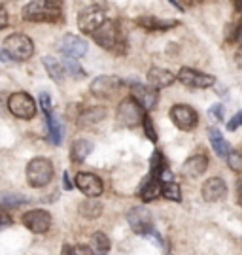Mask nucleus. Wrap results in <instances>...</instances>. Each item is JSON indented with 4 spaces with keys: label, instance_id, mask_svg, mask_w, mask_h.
Masks as SVG:
<instances>
[{
    "label": "nucleus",
    "instance_id": "nucleus-19",
    "mask_svg": "<svg viewBox=\"0 0 242 255\" xmlns=\"http://www.w3.org/2000/svg\"><path fill=\"white\" fill-rule=\"evenodd\" d=\"M161 195V182L155 178V176H150L146 178L142 189H140V197H142L144 202H150L153 199H157Z\"/></svg>",
    "mask_w": 242,
    "mask_h": 255
},
{
    "label": "nucleus",
    "instance_id": "nucleus-4",
    "mask_svg": "<svg viewBox=\"0 0 242 255\" xmlns=\"http://www.w3.org/2000/svg\"><path fill=\"white\" fill-rule=\"evenodd\" d=\"M117 121L123 125V127L133 128L136 125H140L144 121V110L140 108V104L135 99H123L119 108H117Z\"/></svg>",
    "mask_w": 242,
    "mask_h": 255
},
{
    "label": "nucleus",
    "instance_id": "nucleus-16",
    "mask_svg": "<svg viewBox=\"0 0 242 255\" xmlns=\"http://www.w3.org/2000/svg\"><path fill=\"white\" fill-rule=\"evenodd\" d=\"M203 199L207 202H216V201H222L227 193V185L222 178H210L207 182L203 183Z\"/></svg>",
    "mask_w": 242,
    "mask_h": 255
},
{
    "label": "nucleus",
    "instance_id": "nucleus-1",
    "mask_svg": "<svg viewBox=\"0 0 242 255\" xmlns=\"http://www.w3.org/2000/svg\"><path fill=\"white\" fill-rule=\"evenodd\" d=\"M61 17V0H32L23 8V19L32 23H51Z\"/></svg>",
    "mask_w": 242,
    "mask_h": 255
},
{
    "label": "nucleus",
    "instance_id": "nucleus-6",
    "mask_svg": "<svg viewBox=\"0 0 242 255\" xmlns=\"http://www.w3.org/2000/svg\"><path fill=\"white\" fill-rule=\"evenodd\" d=\"M8 108L19 119H30L34 118L36 114V104L32 101V97L27 95V93H15V95H11L8 101Z\"/></svg>",
    "mask_w": 242,
    "mask_h": 255
},
{
    "label": "nucleus",
    "instance_id": "nucleus-14",
    "mask_svg": "<svg viewBox=\"0 0 242 255\" xmlns=\"http://www.w3.org/2000/svg\"><path fill=\"white\" fill-rule=\"evenodd\" d=\"M59 47L63 53H66L68 57H76V59L87 53V42L76 34H64Z\"/></svg>",
    "mask_w": 242,
    "mask_h": 255
},
{
    "label": "nucleus",
    "instance_id": "nucleus-36",
    "mask_svg": "<svg viewBox=\"0 0 242 255\" xmlns=\"http://www.w3.org/2000/svg\"><path fill=\"white\" fill-rule=\"evenodd\" d=\"M222 112H224L222 104H216L214 108H210V112H208V114H210V118H216L218 121H220V119H224V114H222Z\"/></svg>",
    "mask_w": 242,
    "mask_h": 255
},
{
    "label": "nucleus",
    "instance_id": "nucleus-34",
    "mask_svg": "<svg viewBox=\"0 0 242 255\" xmlns=\"http://www.w3.org/2000/svg\"><path fill=\"white\" fill-rule=\"evenodd\" d=\"M11 225V218H9L6 212H0V231L8 229Z\"/></svg>",
    "mask_w": 242,
    "mask_h": 255
},
{
    "label": "nucleus",
    "instance_id": "nucleus-40",
    "mask_svg": "<svg viewBox=\"0 0 242 255\" xmlns=\"http://www.w3.org/2000/svg\"><path fill=\"white\" fill-rule=\"evenodd\" d=\"M63 255H76V252H74V248L64 246V248H63Z\"/></svg>",
    "mask_w": 242,
    "mask_h": 255
},
{
    "label": "nucleus",
    "instance_id": "nucleus-21",
    "mask_svg": "<svg viewBox=\"0 0 242 255\" xmlns=\"http://www.w3.org/2000/svg\"><path fill=\"white\" fill-rule=\"evenodd\" d=\"M44 66H45V70L49 72L53 82H57V83L64 82V66L59 59H55V57H44Z\"/></svg>",
    "mask_w": 242,
    "mask_h": 255
},
{
    "label": "nucleus",
    "instance_id": "nucleus-31",
    "mask_svg": "<svg viewBox=\"0 0 242 255\" xmlns=\"http://www.w3.org/2000/svg\"><path fill=\"white\" fill-rule=\"evenodd\" d=\"M64 66L68 68V72H70L74 78H78V80L85 78V72H83V68H81L80 64L76 63L74 59H64Z\"/></svg>",
    "mask_w": 242,
    "mask_h": 255
},
{
    "label": "nucleus",
    "instance_id": "nucleus-38",
    "mask_svg": "<svg viewBox=\"0 0 242 255\" xmlns=\"http://www.w3.org/2000/svg\"><path fill=\"white\" fill-rule=\"evenodd\" d=\"M8 25V13H6V9L0 6V28H4Z\"/></svg>",
    "mask_w": 242,
    "mask_h": 255
},
{
    "label": "nucleus",
    "instance_id": "nucleus-17",
    "mask_svg": "<svg viewBox=\"0 0 242 255\" xmlns=\"http://www.w3.org/2000/svg\"><path fill=\"white\" fill-rule=\"evenodd\" d=\"M174 74L165 70V68H150L148 72V82H150V87L152 89H161V87H167V85H172L174 83Z\"/></svg>",
    "mask_w": 242,
    "mask_h": 255
},
{
    "label": "nucleus",
    "instance_id": "nucleus-29",
    "mask_svg": "<svg viewBox=\"0 0 242 255\" xmlns=\"http://www.w3.org/2000/svg\"><path fill=\"white\" fill-rule=\"evenodd\" d=\"M227 163H229V166H231V170H235V172H241V170H242V155H241V151L231 149V151L227 153Z\"/></svg>",
    "mask_w": 242,
    "mask_h": 255
},
{
    "label": "nucleus",
    "instance_id": "nucleus-35",
    "mask_svg": "<svg viewBox=\"0 0 242 255\" xmlns=\"http://www.w3.org/2000/svg\"><path fill=\"white\" fill-rule=\"evenodd\" d=\"M241 121H242V114L239 112V114H235V118L227 123V128H229V130H237V127L241 125Z\"/></svg>",
    "mask_w": 242,
    "mask_h": 255
},
{
    "label": "nucleus",
    "instance_id": "nucleus-30",
    "mask_svg": "<svg viewBox=\"0 0 242 255\" xmlns=\"http://www.w3.org/2000/svg\"><path fill=\"white\" fill-rule=\"evenodd\" d=\"M25 202H27V199L21 197V195H6V197L0 199V206L11 208V206H19V204H25Z\"/></svg>",
    "mask_w": 242,
    "mask_h": 255
},
{
    "label": "nucleus",
    "instance_id": "nucleus-2",
    "mask_svg": "<svg viewBox=\"0 0 242 255\" xmlns=\"http://www.w3.org/2000/svg\"><path fill=\"white\" fill-rule=\"evenodd\" d=\"M53 178V164L49 159L36 157L27 164V182L30 187H44Z\"/></svg>",
    "mask_w": 242,
    "mask_h": 255
},
{
    "label": "nucleus",
    "instance_id": "nucleus-7",
    "mask_svg": "<svg viewBox=\"0 0 242 255\" xmlns=\"http://www.w3.org/2000/svg\"><path fill=\"white\" fill-rule=\"evenodd\" d=\"M95 42L100 47H106V49H114L119 44V27H117L116 21H110L106 19L102 25H100L95 32H91Z\"/></svg>",
    "mask_w": 242,
    "mask_h": 255
},
{
    "label": "nucleus",
    "instance_id": "nucleus-25",
    "mask_svg": "<svg viewBox=\"0 0 242 255\" xmlns=\"http://www.w3.org/2000/svg\"><path fill=\"white\" fill-rule=\"evenodd\" d=\"M45 118H47V128H49V140L53 142L55 146H59V144L63 142V127H61V123L55 119L53 114H47Z\"/></svg>",
    "mask_w": 242,
    "mask_h": 255
},
{
    "label": "nucleus",
    "instance_id": "nucleus-27",
    "mask_svg": "<svg viewBox=\"0 0 242 255\" xmlns=\"http://www.w3.org/2000/svg\"><path fill=\"white\" fill-rule=\"evenodd\" d=\"M91 242H93V248H95V254L97 255H106L108 250H110V240L104 233H95L93 238H91Z\"/></svg>",
    "mask_w": 242,
    "mask_h": 255
},
{
    "label": "nucleus",
    "instance_id": "nucleus-5",
    "mask_svg": "<svg viewBox=\"0 0 242 255\" xmlns=\"http://www.w3.org/2000/svg\"><path fill=\"white\" fill-rule=\"evenodd\" d=\"M106 21V11L100 8V6H87L80 11L78 15V27H80L81 32L85 34H91L95 32L97 28Z\"/></svg>",
    "mask_w": 242,
    "mask_h": 255
},
{
    "label": "nucleus",
    "instance_id": "nucleus-8",
    "mask_svg": "<svg viewBox=\"0 0 242 255\" xmlns=\"http://www.w3.org/2000/svg\"><path fill=\"white\" fill-rule=\"evenodd\" d=\"M171 119L174 121V125L182 130H191L195 128L199 121L197 112L191 108V106H186V104H176L171 108Z\"/></svg>",
    "mask_w": 242,
    "mask_h": 255
},
{
    "label": "nucleus",
    "instance_id": "nucleus-32",
    "mask_svg": "<svg viewBox=\"0 0 242 255\" xmlns=\"http://www.w3.org/2000/svg\"><path fill=\"white\" fill-rule=\"evenodd\" d=\"M144 128H146V134H148V138L152 140V142H157V134H155V128H153L152 121H150V118L148 116H144Z\"/></svg>",
    "mask_w": 242,
    "mask_h": 255
},
{
    "label": "nucleus",
    "instance_id": "nucleus-33",
    "mask_svg": "<svg viewBox=\"0 0 242 255\" xmlns=\"http://www.w3.org/2000/svg\"><path fill=\"white\" fill-rule=\"evenodd\" d=\"M40 104H42V108H44L45 116L51 114V97H49L47 93H42V95H40Z\"/></svg>",
    "mask_w": 242,
    "mask_h": 255
},
{
    "label": "nucleus",
    "instance_id": "nucleus-9",
    "mask_svg": "<svg viewBox=\"0 0 242 255\" xmlns=\"http://www.w3.org/2000/svg\"><path fill=\"white\" fill-rule=\"evenodd\" d=\"M23 225L30 231V233H36V235H42L45 233L49 225H51V216L49 212L45 210H30L27 214H23Z\"/></svg>",
    "mask_w": 242,
    "mask_h": 255
},
{
    "label": "nucleus",
    "instance_id": "nucleus-18",
    "mask_svg": "<svg viewBox=\"0 0 242 255\" xmlns=\"http://www.w3.org/2000/svg\"><path fill=\"white\" fill-rule=\"evenodd\" d=\"M207 166H208V159L205 155H193V157H189L188 161L184 163L182 172H184V176H188V178H199L201 174H205Z\"/></svg>",
    "mask_w": 242,
    "mask_h": 255
},
{
    "label": "nucleus",
    "instance_id": "nucleus-37",
    "mask_svg": "<svg viewBox=\"0 0 242 255\" xmlns=\"http://www.w3.org/2000/svg\"><path fill=\"white\" fill-rule=\"evenodd\" d=\"M237 27H239L237 23L227 27V32H229V34H227V40H237V34H239V28H237Z\"/></svg>",
    "mask_w": 242,
    "mask_h": 255
},
{
    "label": "nucleus",
    "instance_id": "nucleus-22",
    "mask_svg": "<svg viewBox=\"0 0 242 255\" xmlns=\"http://www.w3.org/2000/svg\"><path fill=\"white\" fill-rule=\"evenodd\" d=\"M91 146L87 140H76L74 144H72V149H70V159L74 163H83L85 159H87V155L91 153Z\"/></svg>",
    "mask_w": 242,
    "mask_h": 255
},
{
    "label": "nucleus",
    "instance_id": "nucleus-41",
    "mask_svg": "<svg viewBox=\"0 0 242 255\" xmlns=\"http://www.w3.org/2000/svg\"><path fill=\"white\" fill-rule=\"evenodd\" d=\"M64 187L66 189H72V183H70V180H68V174L64 172Z\"/></svg>",
    "mask_w": 242,
    "mask_h": 255
},
{
    "label": "nucleus",
    "instance_id": "nucleus-43",
    "mask_svg": "<svg viewBox=\"0 0 242 255\" xmlns=\"http://www.w3.org/2000/svg\"><path fill=\"white\" fill-rule=\"evenodd\" d=\"M0 61H8V55L4 53L2 49H0Z\"/></svg>",
    "mask_w": 242,
    "mask_h": 255
},
{
    "label": "nucleus",
    "instance_id": "nucleus-20",
    "mask_svg": "<svg viewBox=\"0 0 242 255\" xmlns=\"http://www.w3.org/2000/svg\"><path fill=\"white\" fill-rule=\"evenodd\" d=\"M138 25H142L148 30H169V28L176 27L178 21L174 19H157V17H140L138 19Z\"/></svg>",
    "mask_w": 242,
    "mask_h": 255
},
{
    "label": "nucleus",
    "instance_id": "nucleus-26",
    "mask_svg": "<svg viewBox=\"0 0 242 255\" xmlns=\"http://www.w3.org/2000/svg\"><path fill=\"white\" fill-rule=\"evenodd\" d=\"M104 118H106V110L104 108H91L80 116V123L81 125H95Z\"/></svg>",
    "mask_w": 242,
    "mask_h": 255
},
{
    "label": "nucleus",
    "instance_id": "nucleus-39",
    "mask_svg": "<svg viewBox=\"0 0 242 255\" xmlns=\"http://www.w3.org/2000/svg\"><path fill=\"white\" fill-rule=\"evenodd\" d=\"M74 252H76V255H93V254H91V250H89V248H85V246L76 248Z\"/></svg>",
    "mask_w": 242,
    "mask_h": 255
},
{
    "label": "nucleus",
    "instance_id": "nucleus-42",
    "mask_svg": "<svg viewBox=\"0 0 242 255\" xmlns=\"http://www.w3.org/2000/svg\"><path fill=\"white\" fill-rule=\"evenodd\" d=\"M169 2H171L172 6H174V8H178V9H182V4H180L178 0H169Z\"/></svg>",
    "mask_w": 242,
    "mask_h": 255
},
{
    "label": "nucleus",
    "instance_id": "nucleus-11",
    "mask_svg": "<svg viewBox=\"0 0 242 255\" xmlns=\"http://www.w3.org/2000/svg\"><path fill=\"white\" fill-rule=\"evenodd\" d=\"M178 80L184 85L193 87V89H205V87L214 85V78L212 76H208L205 72H199V70H193V68H182L178 72Z\"/></svg>",
    "mask_w": 242,
    "mask_h": 255
},
{
    "label": "nucleus",
    "instance_id": "nucleus-28",
    "mask_svg": "<svg viewBox=\"0 0 242 255\" xmlns=\"http://www.w3.org/2000/svg\"><path fill=\"white\" fill-rule=\"evenodd\" d=\"M161 193L163 197L169 199V201H174V202L182 201V189H180V185L176 182H167L161 187Z\"/></svg>",
    "mask_w": 242,
    "mask_h": 255
},
{
    "label": "nucleus",
    "instance_id": "nucleus-23",
    "mask_svg": "<svg viewBox=\"0 0 242 255\" xmlns=\"http://www.w3.org/2000/svg\"><path fill=\"white\" fill-rule=\"evenodd\" d=\"M210 144H212V149H214L220 157H227V153L231 151L227 140H225L224 134H222L218 128H212V130H210Z\"/></svg>",
    "mask_w": 242,
    "mask_h": 255
},
{
    "label": "nucleus",
    "instance_id": "nucleus-10",
    "mask_svg": "<svg viewBox=\"0 0 242 255\" xmlns=\"http://www.w3.org/2000/svg\"><path fill=\"white\" fill-rule=\"evenodd\" d=\"M76 185L83 195H87L89 199H97L99 195H102L104 191V185L99 176L91 172H80L76 174Z\"/></svg>",
    "mask_w": 242,
    "mask_h": 255
},
{
    "label": "nucleus",
    "instance_id": "nucleus-15",
    "mask_svg": "<svg viewBox=\"0 0 242 255\" xmlns=\"http://www.w3.org/2000/svg\"><path fill=\"white\" fill-rule=\"evenodd\" d=\"M142 110H153L157 106V101H159V95H157V89H152V87H146V85H135L133 87V97Z\"/></svg>",
    "mask_w": 242,
    "mask_h": 255
},
{
    "label": "nucleus",
    "instance_id": "nucleus-3",
    "mask_svg": "<svg viewBox=\"0 0 242 255\" xmlns=\"http://www.w3.org/2000/svg\"><path fill=\"white\" fill-rule=\"evenodd\" d=\"M4 53L15 61H27L34 53L32 40L25 34H11L4 40Z\"/></svg>",
    "mask_w": 242,
    "mask_h": 255
},
{
    "label": "nucleus",
    "instance_id": "nucleus-12",
    "mask_svg": "<svg viewBox=\"0 0 242 255\" xmlns=\"http://www.w3.org/2000/svg\"><path fill=\"white\" fill-rule=\"evenodd\" d=\"M129 223H131V227L135 233L138 235H152L153 233V225H152V216H150V212L144 208H133L129 212Z\"/></svg>",
    "mask_w": 242,
    "mask_h": 255
},
{
    "label": "nucleus",
    "instance_id": "nucleus-13",
    "mask_svg": "<svg viewBox=\"0 0 242 255\" xmlns=\"http://www.w3.org/2000/svg\"><path fill=\"white\" fill-rule=\"evenodd\" d=\"M119 87H121V80L116 78V76H99L97 80H93V83H91V93L95 97L104 99V97L114 95Z\"/></svg>",
    "mask_w": 242,
    "mask_h": 255
},
{
    "label": "nucleus",
    "instance_id": "nucleus-24",
    "mask_svg": "<svg viewBox=\"0 0 242 255\" xmlns=\"http://www.w3.org/2000/svg\"><path fill=\"white\" fill-rule=\"evenodd\" d=\"M80 214L87 219L99 218L102 214V204L99 201H95V199H87V201H83L80 204Z\"/></svg>",
    "mask_w": 242,
    "mask_h": 255
}]
</instances>
